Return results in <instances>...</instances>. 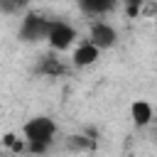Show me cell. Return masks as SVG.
Returning <instances> with one entry per match:
<instances>
[{"mask_svg":"<svg viewBox=\"0 0 157 157\" xmlns=\"http://www.w3.org/2000/svg\"><path fill=\"white\" fill-rule=\"evenodd\" d=\"M22 132H25V137H27V142H52V137H54V132H56V125H54V120H49V118H32V120H27L25 123V128H22Z\"/></svg>","mask_w":157,"mask_h":157,"instance_id":"6da1fadb","label":"cell"},{"mask_svg":"<svg viewBox=\"0 0 157 157\" xmlns=\"http://www.w3.org/2000/svg\"><path fill=\"white\" fill-rule=\"evenodd\" d=\"M52 29H54V22H47V20L37 17V15H27V17L22 20L20 34H22L25 39H39V37H47V39H49Z\"/></svg>","mask_w":157,"mask_h":157,"instance_id":"7a4b0ae2","label":"cell"},{"mask_svg":"<svg viewBox=\"0 0 157 157\" xmlns=\"http://www.w3.org/2000/svg\"><path fill=\"white\" fill-rule=\"evenodd\" d=\"M71 39H74V29L64 22H54V29L49 34V44L54 49H66L71 44Z\"/></svg>","mask_w":157,"mask_h":157,"instance_id":"3957f363","label":"cell"},{"mask_svg":"<svg viewBox=\"0 0 157 157\" xmlns=\"http://www.w3.org/2000/svg\"><path fill=\"white\" fill-rule=\"evenodd\" d=\"M113 42H115V32H113V27H108V25H103V22L93 25V29H91V44H93V47H98V49H108Z\"/></svg>","mask_w":157,"mask_h":157,"instance_id":"277c9868","label":"cell"},{"mask_svg":"<svg viewBox=\"0 0 157 157\" xmlns=\"http://www.w3.org/2000/svg\"><path fill=\"white\" fill-rule=\"evenodd\" d=\"M98 47H93L91 42H86V44H81L76 52H74V64L76 66H88V64H93L96 59H98Z\"/></svg>","mask_w":157,"mask_h":157,"instance_id":"5b68a950","label":"cell"},{"mask_svg":"<svg viewBox=\"0 0 157 157\" xmlns=\"http://www.w3.org/2000/svg\"><path fill=\"white\" fill-rule=\"evenodd\" d=\"M150 118H152V108H150V103H145V101L132 103V120H135V125H147Z\"/></svg>","mask_w":157,"mask_h":157,"instance_id":"8992f818","label":"cell"},{"mask_svg":"<svg viewBox=\"0 0 157 157\" xmlns=\"http://www.w3.org/2000/svg\"><path fill=\"white\" fill-rule=\"evenodd\" d=\"M81 7L86 10V12H108L110 7H113V2H108V0H83L81 2Z\"/></svg>","mask_w":157,"mask_h":157,"instance_id":"52a82bcc","label":"cell"},{"mask_svg":"<svg viewBox=\"0 0 157 157\" xmlns=\"http://www.w3.org/2000/svg\"><path fill=\"white\" fill-rule=\"evenodd\" d=\"M69 147L71 150H91L93 147V140L91 137H83V135H74L69 140Z\"/></svg>","mask_w":157,"mask_h":157,"instance_id":"ba28073f","label":"cell"},{"mask_svg":"<svg viewBox=\"0 0 157 157\" xmlns=\"http://www.w3.org/2000/svg\"><path fill=\"white\" fill-rule=\"evenodd\" d=\"M42 71H44V74H61L64 69H61V64H56V61L47 59V61H44V66H42Z\"/></svg>","mask_w":157,"mask_h":157,"instance_id":"9c48e42d","label":"cell"},{"mask_svg":"<svg viewBox=\"0 0 157 157\" xmlns=\"http://www.w3.org/2000/svg\"><path fill=\"white\" fill-rule=\"evenodd\" d=\"M27 147H29V152H44L47 150V142H27Z\"/></svg>","mask_w":157,"mask_h":157,"instance_id":"30bf717a","label":"cell"},{"mask_svg":"<svg viewBox=\"0 0 157 157\" xmlns=\"http://www.w3.org/2000/svg\"><path fill=\"white\" fill-rule=\"evenodd\" d=\"M2 142H5V145H7V147H15V145H17V137H15V135H12V132H7V135H5V137H2Z\"/></svg>","mask_w":157,"mask_h":157,"instance_id":"8fae6325","label":"cell"},{"mask_svg":"<svg viewBox=\"0 0 157 157\" xmlns=\"http://www.w3.org/2000/svg\"><path fill=\"white\" fill-rule=\"evenodd\" d=\"M137 10H140L137 2H130V5H128V15H137Z\"/></svg>","mask_w":157,"mask_h":157,"instance_id":"7c38bea8","label":"cell"}]
</instances>
